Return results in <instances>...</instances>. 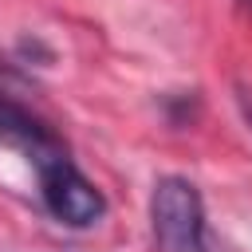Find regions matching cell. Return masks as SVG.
<instances>
[{
  "instance_id": "obj_1",
  "label": "cell",
  "mask_w": 252,
  "mask_h": 252,
  "mask_svg": "<svg viewBox=\"0 0 252 252\" xmlns=\"http://www.w3.org/2000/svg\"><path fill=\"white\" fill-rule=\"evenodd\" d=\"M150 232L154 252H213L201 189L173 173L158 177L150 193Z\"/></svg>"
},
{
  "instance_id": "obj_2",
  "label": "cell",
  "mask_w": 252,
  "mask_h": 252,
  "mask_svg": "<svg viewBox=\"0 0 252 252\" xmlns=\"http://www.w3.org/2000/svg\"><path fill=\"white\" fill-rule=\"evenodd\" d=\"M39 177V197H43V209L67 224V228H91L106 217V197L102 189L75 165L71 154H59L51 161H43L35 169Z\"/></svg>"
},
{
  "instance_id": "obj_3",
  "label": "cell",
  "mask_w": 252,
  "mask_h": 252,
  "mask_svg": "<svg viewBox=\"0 0 252 252\" xmlns=\"http://www.w3.org/2000/svg\"><path fill=\"white\" fill-rule=\"evenodd\" d=\"M0 146L24 154L32 169H39L43 161H51V158H59V154H71L67 142H63L39 114H32L24 102H16V98H8V94H0Z\"/></svg>"
},
{
  "instance_id": "obj_4",
  "label": "cell",
  "mask_w": 252,
  "mask_h": 252,
  "mask_svg": "<svg viewBox=\"0 0 252 252\" xmlns=\"http://www.w3.org/2000/svg\"><path fill=\"white\" fill-rule=\"evenodd\" d=\"M236 106H240V114H244V122L252 126V91H244V87H236Z\"/></svg>"
},
{
  "instance_id": "obj_5",
  "label": "cell",
  "mask_w": 252,
  "mask_h": 252,
  "mask_svg": "<svg viewBox=\"0 0 252 252\" xmlns=\"http://www.w3.org/2000/svg\"><path fill=\"white\" fill-rule=\"evenodd\" d=\"M244 4H248V8H252V0H244Z\"/></svg>"
}]
</instances>
